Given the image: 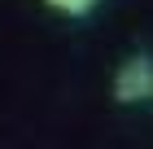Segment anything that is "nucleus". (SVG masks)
Masks as SVG:
<instances>
[{
	"instance_id": "nucleus-1",
	"label": "nucleus",
	"mask_w": 153,
	"mask_h": 149,
	"mask_svg": "<svg viewBox=\"0 0 153 149\" xmlns=\"http://www.w3.org/2000/svg\"><path fill=\"white\" fill-rule=\"evenodd\" d=\"M153 97V57L149 53H131L114 70V101L118 105H140Z\"/></svg>"
},
{
	"instance_id": "nucleus-2",
	"label": "nucleus",
	"mask_w": 153,
	"mask_h": 149,
	"mask_svg": "<svg viewBox=\"0 0 153 149\" xmlns=\"http://www.w3.org/2000/svg\"><path fill=\"white\" fill-rule=\"evenodd\" d=\"M44 4H48V9H57V13H66V18H88L101 0H44Z\"/></svg>"
}]
</instances>
